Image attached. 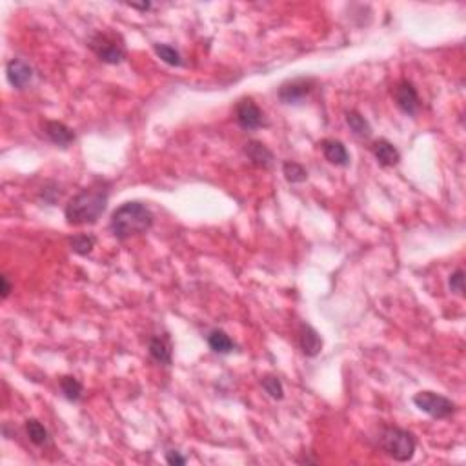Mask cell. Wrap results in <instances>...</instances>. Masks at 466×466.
Here are the masks:
<instances>
[{
    "mask_svg": "<svg viewBox=\"0 0 466 466\" xmlns=\"http://www.w3.org/2000/svg\"><path fill=\"white\" fill-rule=\"evenodd\" d=\"M246 157L250 159L251 164L257 168H270L274 164V153L260 143V141H248L244 144Z\"/></svg>",
    "mask_w": 466,
    "mask_h": 466,
    "instance_id": "9a60e30c",
    "label": "cell"
},
{
    "mask_svg": "<svg viewBox=\"0 0 466 466\" xmlns=\"http://www.w3.org/2000/svg\"><path fill=\"white\" fill-rule=\"evenodd\" d=\"M283 173H285L286 181L292 182V184H301V182H305L308 179L306 168L294 161H288L283 164Z\"/></svg>",
    "mask_w": 466,
    "mask_h": 466,
    "instance_id": "44dd1931",
    "label": "cell"
},
{
    "mask_svg": "<svg viewBox=\"0 0 466 466\" xmlns=\"http://www.w3.org/2000/svg\"><path fill=\"white\" fill-rule=\"evenodd\" d=\"M166 463H168V465H173V466H182V465H186L188 459H186V457L181 456V451L170 450V451H166Z\"/></svg>",
    "mask_w": 466,
    "mask_h": 466,
    "instance_id": "d4e9b609",
    "label": "cell"
},
{
    "mask_svg": "<svg viewBox=\"0 0 466 466\" xmlns=\"http://www.w3.org/2000/svg\"><path fill=\"white\" fill-rule=\"evenodd\" d=\"M153 49H155V53H157V57L162 60V62H166V64L170 66H182L181 53H179L173 46L155 44Z\"/></svg>",
    "mask_w": 466,
    "mask_h": 466,
    "instance_id": "7402d4cb",
    "label": "cell"
},
{
    "mask_svg": "<svg viewBox=\"0 0 466 466\" xmlns=\"http://www.w3.org/2000/svg\"><path fill=\"white\" fill-rule=\"evenodd\" d=\"M346 124L350 126V129L354 132L355 137L359 138H370L372 137V126L366 118L361 115L359 111H346Z\"/></svg>",
    "mask_w": 466,
    "mask_h": 466,
    "instance_id": "e0dca14e",
    "label": "cell"
},
{
    "mask_svg": "<svg viewBox=\"0 0 466 466\" xmlns=\"http://www.w3.org/2000/svg\"><path fill=\"white\" fill-rule=\"evenodd\" d=\"M132 6V8H135V10H143V11H146V10H150V8H152V4H150V2H147V4H129Z\"/></svg>",
    "mask_w": 466,
    "mask_h": 466,
    "instance_id": "4316f807",
    "label": "cell"
},
{
    "mask_svg": "<svg viewBox=\"0 0 466 466\" xmlns=\"http://www.w3.org/2000/svg\"><path fill=\"white\" fill-rule=\"evenodd\" d=\"M89 48L106 64H120L126 59V46L115 33H95L89 39Z\"/></svg>",
    "mask_w": 466,
    "mask_h": 466,
    "instance_id": "277c9868",
    "label": "cell"
},
{
    "mask_svg": "<svg viewBox=\"0 0 466 466\" xmlns=\"http://www.w3.org/2000/svg\"><path fill=\"white\" fill-rule=\"evenodd\" d=\"M46 137L51 141L53 144L60 147H68L69 144L75 143V132L69 126H66L64 123H59V120H48L44 124Z\"/></svg>",
    "mask_w": 466,
    "mask_h": 466,
    "instance_id": "4fadbf2b",
    "label": "cell"
},
{
    "mask_svg": "<svg viewBox=\"0 0 466 466\" xmlns=\"http://www.w3.org/2000/svg\"><path fill=\"white\" fill-rule=\"evenodd\" d=\"M413 404H415L421 412L428 413V415L433 419H447L457 412L456 402L451 401V399L445 397L441 393L430 392V390L415 393V395H413Z\"/></svg>",
    "mask_w": 466,
    "mask_h": 466,
    "instance_id": "5b68a950",
    "label": "cell"
},
{
    "mask_svg": "<svg viewBox=\"0 0 466 466\" xmlns=\"http://www.w3.org/2000/svg\"><path fill=\"white\" fill-rule=\"evenodd\" d=\"M147 352L152 355L157 363L164 364V366H170L172 364V355H173V346L172 341L166 334H157L153 335L147 343Z\"/></svg>",
    "mask_w": 466,
    "mask_h": 466,
    "instance_id": "8fae6325",
    "label": "cell"
},
{
    "mask_svg": "<svg viewBox=\"0 0 466 466\" xmlns=\"http://www.w3.org/2000/svg\"><path fill=\"white\" fill-rule=\"evenodd\" d=\"M95 244H97V239L89 233H79L69 239V246L77 256H89L93 251Z\"/></svg>",
    "mask_w": 466,
    "mask_h": 466,
    "instance_id": "ffe728a7",
    "label": "cell"
},
{
    "mask_svg": "<svg viewBox=\"0 0 466 466\" xmlns=\"http://www.w3.org/2000/svg\"><path fill=\"white\" fill-rule=\"evenodd\" d=\"M26 432H28V437L35 447H46L49 442L48 430L39 419H28L26 421Z\"/></svg>",
    "mask_w": 466,
    "mask_h": 466,
    "instance_id": "ac0fdd59",
    "label": "cell"
},
{
    "mask_svg": "<svg viewBox=\"0 0 466 466\" xmlns=\"http://www.w3.org/2000/svg\"><path fill=\"white\" fill-rule=\"evenodd\" d=\"M379 447L395 461L406 463L412 461L415 448H418V441H415V436L404 428L386 427L383 428L381 437H379Z\"/></svg>",
    "mask_w": 466,
    "mask_h": 466,
    "instance_id": "3957f363",
    "label": "cell"
},
{
    "mask_svg": "<svg viewBox=\"0 0 466 466\" xmlns=\"http://www.w3.org/2000/svg\"><path fill=\"white\" fill-rule=\"evenodd\" d=\"M235 118L242 129H259L266 126L265 113L251 98H241L235 106Z\"/></svg>",
    "mask_w": 466,
    "mask_h": 466,
    "instance_id": "52a82bcc",
    "label": "cell"
},
{
    "mask_svg": "<svg viewBox=\"0 0 466 466\" xmlns=\"http://www.w3.org/2000/svg\"><path fill=\"white\" fill-rule=\"evenodd\" d=\"M108 199L109 190L106 182L97 181L89 188H84L66 204V221L71 226L95 224L108 208Z\"/></svg>",
    "mask_w": 466,
    "mask_h": 466,
    "instance_id": "6da1fadb",
    "label": "cell"
},
{
    "mask_svg": "<svg viewBox=\"0 0 466 466\" xmlns=\"http://www.w3.org/2000/svg\"><path fill=\"white\" fill-rule=\"evenodd\" d=\"M393 100L397 104V108L406 115H415L419 111V95L418 89L410 80H401L393 88Z\"/></svg>",
    "mask_w": 466,
    "mask_h": 466,
    "instance_id": "ba28073f",
    "label": "cell"
},
{
    "mask_svg": "<svg viewBox=\"0 0 466 466\" xmlns=\"http://www.w3.org/2000/svg\"><path fill=\"white\" fill-rule=\"evenodd\" d=\"M260 384H262L265 392L268 393L271 399L280 401V399L285 397V388H283V383H280L279 377H275V375H266V377H262Z\"/></svg>",
    "mask_w": 466,
    "mask_h": 466,
    "instance_id": "603a6c76",
    "label": "cell"
},
{
    "mask_svg": "<svg viewBox=\"0 0 466 466\" xmlns=\"http://www.w3.org/2000/svg\"><path fill=\"white\" fill-rule=\"evenodd\" d=\"M6 77L10 80V84L17 89L28 88L33 80V68L28 62L20 59H13L6 66Z\"/></svg>",
    "mask_w": 466,
    "mask_h": 466,
    "instance_id": "9c48e42d",
    "label": "cell"
},
{
    "mask_svg": "<svg viewBox=\"0 0 466 466\" xmlns=\"http://www.w3.org/2000/svg\"><path fill=\"white\" fill-rule=\"evenodd\" d=\"M299 346L303 350V354L308 357H315L321 354L323 350V337L315 328H312L310 324H301L299 328Z\"/></svg>",
    "mask_w": 466,
    "mask_h": 466,
    "instance_id": "7c38bea8",
    "label": "cell"
},
{
    "mask_svg": "<svg viewBox=\"0 0 466 466\" xmlns=\"http://www.w3.org/2000/svg\"><path fill=\"white\" fill-rule=\"evenodd\" d=\"M314 86L315 79H312V77H297V79L286 80L285 84H280L279 88L280 102L301 104L314 91Z\"/></svg>",
    "mask_w": 466,
    "mask_h": 466,
    "instance_id": "8992f818",
    "label": "cell"
},
{
    "mask_svg": "<svg viewBox=\"0 0 466 466\" xmlns=\"http://www.w3.org/2000/svg\"><path fill=\"white\" fill-rule=\"evenodd\" d=\"M321 150H323L324 159H326L330 164L341 168L350 166V153L341 141H335V138H324L323 143H321Z\"/></svg>",
    "mask_w": 466,
    "mask_h": 466,
    "instance_id": "30bf717a",
    "label": "cell"
},
{
    "mask_svg": "<svg viewBox=\"0 0 466 466\" xmlns=\"http://www.w3.org/2000/svg\"><path fill=\"white\" fill-rule=\"evenodd\" d=\"M448 286L454 294L457 295H465V271L463 270H456L454 274L450 275V279H448Z\"/></svg>",
    "mask_w": 466,
    "mask_h": 466,
    "instance_id": "cb8c5ba5",
    "label": "cell"
},
{
    "mask_svg": "<svg viewBox=\"0 0 466 466\" xmlns=\"http://www.w3.org/2000/svg\"><path fill=\"white\" fill-rule=\"evenodd\" d=\"M372 153L373 157L377 159L379 164L384 168L395 166V164H399V161H401V153H399V150L393 146L390 141H386V138H379V141H375V143L372 144Z\"/></svg>",
    "mask_w": 466,
    "mask_h": 466,
    "instance_id": "5bb4252c",
    "label": "cell"
},
{
    "mask_svg": "<svg viewBox=\"0 0 466 466\" xmlns=\"http://www.w3.org/2000/svg\"><path fill=\"white\" fill-rule=\"evenodd\" d=\"M2 299H8L11 294V283H10V277L8 275H2Z\"/></svg>",
    "mask_w": 466,
    "mask_h": 466,
    "instance_id": "484cf974",
    "label": "cell"
},
{
    "mask_svg": "<svg viewBox=\"0 0 466 466\" xmlns=\"http://www.w3.org/2000/svg\"><path fill=\"white\" fill-rule=\"evenodd\" d=\"M153 219H155L153 211L144 202H124L123 206H118L113 211L109 230L118 241H126L129 237L150 231V228L153 226Z\"/></svg>",
    "mask_w": 466,
    "mask_h": 466,
    "instance_id": "7a4b0ae2",
    "label": "cell"
},
{
    "mask_svg": "<svg viewBox=\"0 0 466 466\" xmlns=\"http://www.w3.org/2000/svg\"><path fill=\"white\" fill-rule=\"evenodd\" d=\"M206 341L208 346H210L215 354L228 355L235 350V343H233L230 335L226 334V332H222V330H211L210 334H208Z\"/></svg>",
    "mask_w": 466,
    "mask_h": 466,
    "instance_id": "2e32d148",
    "label": "cell"
},
{
    "mask_svg": "<svg viewBox=\"0 0 466 466\" xmlns=\"http://www.w3.org/2000/svg\"><path fill=\"white\" fill-rule=\"evenodd\" d=\"M60 390H62V395H64L68 401L77 402L80 397H82L84 388L79 379L71 377V375H64V377H60Z\"/></svg>",
    "mask_w": 466,
    "mask_h": 466,
    "instance_id": "d6986e66",
    "label": "cell"
}]
</instances>
